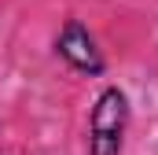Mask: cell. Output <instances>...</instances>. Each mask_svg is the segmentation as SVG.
I'll list each match as a JSON object with an SVG mask.
<instances>
[{
    "label": "cell",
    "mask_w": 158,
    "mask_h": 155,
    "mask_svg": "<svg viewBox=\"0 0 158 155\" xmlns=\"http://www.w3.org/2000/svg\"><path fill=\"white\" fill-rule=\"evenodd\" d=\"M132 122V100L121 85H103L88 107V137L85 155H121L125 133Z\"/></svg>",
    "instance_id": "6da1fadb"
},
{
    "label": "cell",
    "mask_w": 158,
    "mask_h": 155,
    "mask_svg": "<svg viewBox=\"0 0 158 155\" xmlns=\"http://www.w3.org/2000/svg\"><path fill=\"white\" fill-rule=\"evenodd\" d=\"M55 55L74 70V74H85V78H103L107 74V55L99 48L96 33L81 22V19H66L59 26V33L52 41Z\"/></svg>",
    "instance_id": "7a4b0ae2"
}]
</instances>
